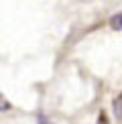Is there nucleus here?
<instances>
[{"label":"nucleus","instance_id":"nucleus-1","mask_svg":"<svg viewBox=\"0 0 122 124\" xmlns=\"http://www.w3.org/2000/svg\"><path fill=\"white\" fill-rule=\"evenodd\" d=\"M112 110H114L116 120H118V122H122V92L114 98V102H112Z\"/></svg>","mask_w":122,"mask_h":124},{"label":"nucleus","instance_id":"nucleus-2","mask_svg":"<svg viewBox=\"0 0 122 124\" xmlns=\"http://www.w3.org/2000/svg\"><path fill=\"white\" fill-rule=\"evenodd\" d=\"M110 27L114 29V31H122V12L114 14V16L110 18Z\"/></svg>","mask_w":122,"mask_h":124},{"label":"nucleus","instance_id":"nucleus-3","mask_svg":"<svg viewBox=\"0 0 122 124\" xmlns=\"http://www.w3.org/2000/svg\"><path fill=\"white\" fill-rule=\"evenodd\" d=\"M10 110V102L4 98V94H0V112H8Z\"/></svg>","mask_w":122,"mask_h":124},{"label":"nucleus","instance_id":"nucleus-4","mask_svg":"<svg viewBox=\"0 0 122 124\" xmlns=\"http://www.w3.org/2000/svg\"><path fill=\"white\" fill-rule=\"evenodd\" d=\"M37 124H53L47 116H37Z\"/></svg>","mask_w":122,"mask_h":124}]
</instances>
